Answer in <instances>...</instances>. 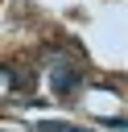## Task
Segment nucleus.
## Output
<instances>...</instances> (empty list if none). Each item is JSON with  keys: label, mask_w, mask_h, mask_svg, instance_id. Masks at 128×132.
I'll list each match as a JSON object with an SVG mask.
<instances>
[{"label": "nucleus", "mask_w": 128, "mask_h": 132, "mask_svg": "<svg viewBox=\"0 0 128 132\" xmlns=\"http://www.w3.org/2000/svg\"><path fill=\"white\" fill-rule=\"evenodd\" d=\"M50 87H54V95H74L78 87H83V70L74 66V62H54V70H50Z\"/></svg>", "instance_id": "f257e3e1"}, {"label": "nucleus", "mask_w": 128, "mask_h": 132, "mask_svg": "<svg viewBox=\"0 0 128 132\" xmlns=\"http://www.w3.org/2000/svg\"><path fill=\"white\" fill-rule=\"evenodd\" d=\"M116 132H124V128H116Z\"/></svg>", "instance_id": "f03ea898"}]
</instances>
